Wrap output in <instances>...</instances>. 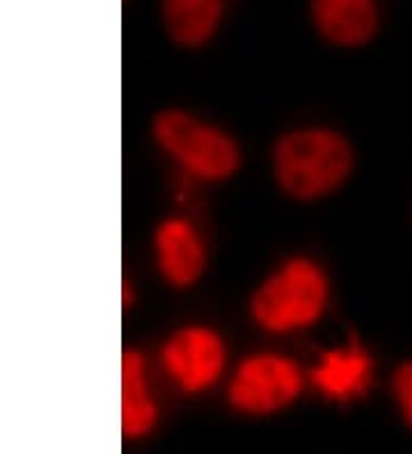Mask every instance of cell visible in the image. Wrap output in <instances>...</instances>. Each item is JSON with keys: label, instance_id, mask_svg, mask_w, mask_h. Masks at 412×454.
Here are the masks:
<instances>
[{"label": "cell", "instance_id": "obj_11", "mask_svg": "<svg viewBox=\"0 0 412 454\" xmlns=\"http://www.w3.org/2000/svg\"><path fill=\"white\" fill-rule=\"evenodd\" d=\"M394 397L399 409H401L403 420H406L412 429V360H408V363L396 367Z\"/></svg>", "mask_w": 412, "mask_h": 454}, {"label": "cell", "instance_id": "obj_6", "mask_svg": "<svg viewBox=\"0 0 412 454\" xmlns=\"http://www.w3.org/2000/svg\"><path fill=\"white\" fill-rule=\"evenodd\" d=\"M156 262L160 276L172 287H190L199 280L206 266V250L195 227L183 218H167L154 237Z\"/></svg>", "mask_w": 412, "mask_h": 454}, {"label": "cell", "instance_id": "obj_5", "mask_svg": "<svg viewBox=\"0 0 412 454\" xmlns=\"http://www.w3.org/2000/svg\"><path fill=\"white\" fill-rule=\"evenodd\" d=\"M163 365L186 393L211 388L225 367V344L204 326L176 331L163 347Z\"/></svg>", "mask_w": 412, "mask_h": 454}, {"label": "cell", "instance_id": "obj_1", "mask_svg": "<svg viewBox=\"0 0 412 454\" xmlns=\"http://www.w3.org/2000/svg\"><path fill=\"white\" fill-rule=\"evenodd\" d=\"M353 170V150L330 129H300L282 136L273 150V172L280 189L296 200H314L337 191Z\"/></svg>", "mask_w": 412, "mask_h": 454}, {"label": "cell", "instance_id": "obj_10", "mask_svg": "<svg viewBox=\"0 0 412 454\" xmlns=\"http://www.w3.org/2000/svg\"><path fill=\"white\" fill-rule=\"evenodd\" d=\"M159 409L149 395L144 379V358L137 351L121 356V434L140 438L154 429Z\"/></svg>", "mask_w": 412, "mask_h": 454}, {"label": "cell", "instance_id": "obj_2", "mask_svg": "<svg viewBox=\"0 0 412 454\" xmlns=\"http://www.w3.org/2000/svg\"><path fill=\"white\" fill-rule=\"evenodd\" d=\"M328 303V278L316 262L293 257L259 285L250 310L254 322L270 333L312 326Z\"/></svg>", "mask_w": 412, "mask_h": 454}, {"label": "cell", "instance_id": "obj_3", "mask_svg": "<svg viewBox=\"0 0 412 454\" xmlns=\"http://www.w3.org/2000/svg\"><path fill=\"white\" fill-rule=\"evenodd\" d=\"M154 138L183 170L206 182H222L238 170L237 143L214 124L186 111H163L154 120Z\"/></svg>", "mask_w": 412, "mask_h": 454}, {"label": "cell", "instance_id": "obj_9", "mask_svg": "<svg viewBox=\"0 0 412 454\" xmlns=\"http://www.w3.org/2000/svg\"><path fill=\"white\" fill-rule=\"evenodd\" d=\"M225 0H160V19L167 37L183 49L204 46L215 35Z\"/></svg>", "mask_w": 412, "mask_h": 454}, {"label": "cell", "instance_id": "obj_8", "mask_svg": "<svg viewBox=\"0 0 412 454\" xmlns=\"http://www.w3.org/2000/svg\"><path fill=\"white\" fill-rule=\"evenodd\" d=\"M371 372V356L357 342H351L344 349L325 351L319 365L312 370V383L328 399L348 402L367 393Z\"/></svg>", "mask_w": 412, "mask_h": 454}, {"label": "cell", "instance_id": "obj_12", "mask_svg": "<svg viewBox=\"0 0 412 454\" xmlns=\"http://www.w3.org/2000/svg\"><path fill=\"white\" fill-rule=\"evenodd\" d=\"M121 301H124V308H128V305H131V301H133L131 285H128L127 280H124V287H121Z\"/></svg>", "mask_w": 412, "mask_h": 454}, {"label": "cell", "instance_id": "obj_7", "mask_svg": "<svg viewBox=\"0 0 412 454\" xmlns=\"http://www.w3.org/2000/svg\"><path fill=\"white\" fill-rule=\"evenodd\" d=\"M309 14L321 37L335 46H362L378 30L376 0H312Z\"/></svg>", "mask_w": 412, "mask_h": 454}, {"label": "cell", "instance_id": "obj_4", "mask_svg": "<svg viewBox=\"0 0 412 454\" xmlns=\"http://www.w3.org/2000/svg\"><path fill=\"white\" fill-rule=\"evenodd\" d=\"M302 374L293 360L277 354H254L238 365L229 383V402L250 416L284 409L300 395Z\"/></svg>", "mask_w": 412, "mask_h": 454}]
</instances>
